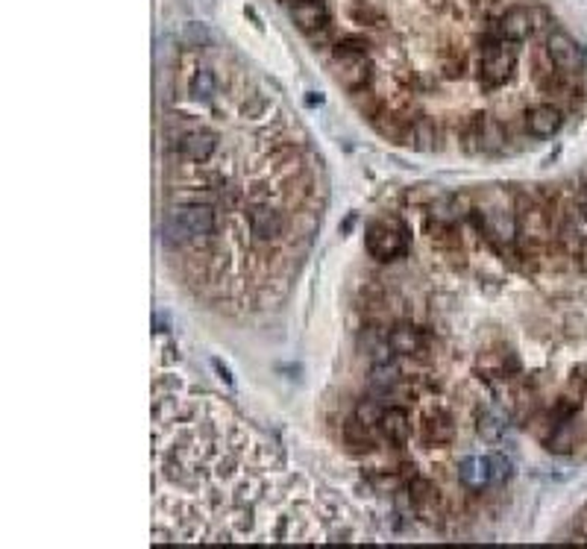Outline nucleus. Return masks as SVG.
Segmentation results:
<instances>
[{"label":"nucleus","instance_id":"obj_1","mask_svg":"<svg viewBox=\"0 0 587 549\" xmlns=\"http://www.w3.org/2000/svg\"><path fill=\"white\" fill-rule=\"evenodd\" d=\"M218 233V215L211 203H182L171 209L162 220V235L173 247L188 244H209Z\"/></svg>","mask_w":587,"mask_h":549},{"label":"nucleus","instance_id":"obj_2","mask_svg":"<svg viewBox=\"0 0 587 549\" xmlns=\"http://www.w3.org/2000/svg\"><path fill=\"white\" fill-rule=\"evenodd\" d=\"M409 227L400 218H382L368 229V253L379 262H393V259L409 253Z\"/></svg>","mask_w":587,"mask_h":549},{"label":"nucleus","instance_id":"obj_3","mask_svg":"<svg viewBox=\"0 0 587 549\" xmlns=\"http://www.w3.org/2000/svg\"><path fill=\"white\" fill-rule=\"evenodd\" d=\"M482 60H479V83L485 89H499L512 80L514 65H517V51L512 42H490L479 47Z\"/></svg>","mask_w":587,"mask_h":549},{"label":"nucleus","instance_id":"obj_4","mask_svg":"<svg viewBox=\"0 0 587 549\" xmlns=\"http://www.w3.org/2000/svg\"><path fill=\"white\" fill-rule=\"evenodd\" d=\"M247 224H250V235L258 244H274L285 235L288 220L285 215L271 203H253L247 209Z\"/></svg>","mask_w":587,"mask_h":549},{"label":"nucleus","instance_id":"obj_5","mask_svg":"<svg viewBox=\"0 0 587 549\" xmlns=\"http://www.w3.org/2000/svg\"><path fill=\"white\" fill-rule=\"evenodd\" d=\"M332 74L346 92L370 89L373 83V60L364 53L355 56H332Z\"/></svg>","mask_w":587,"mask_h":549},{"label":"nucleus","instance_id":"obj_6","mask_svg":"<svg viewBox=\"0 0 587 549\" xmlns=\"http://www.w3.org/2000/svg\"><path fill=\"white\" fill-rule=\"evenodd\" d=\"M546 53H550V60L555 62V68L558 71H564V74H579L582 68H584V51L579 47V42L570 36V33H564V30H552L550 36H546Z\"/></svg>","mask_w":587,"mask_h":549},{"label":"nucleus","instance_id":"obj_7","mask_svg":"<svg viewBox=\"0 0 587 549\" xmlns=\"http://www.w3.org/2000/svg\"><path fill=\"white\" fill-rule=\"evenodd\" d=\"M218 132L215 130H209V127H197L191 130V132H186V136L179 139V144L173 150H177V156L179 159H186V162H197V165H203V162H209L211 156H215V150H218Z\"/></svg>","mask_w":587,"mask_h":549},{"label":"nucleus","instance_id":"obj_8","mask_svg":"<svg viewBox=\"0 0 587 549\" xmlns=\"http://www.w3.org/2000/svg\"><path fill=\"white\" fill-rule=\"evenodd\" d=\"M496 24H499V33H503L505 42L523 44L537 30V12H532V9H526V6H512L499 15Z\"/></svg>","mask_w":587,"mask_h":549},{"label":"nucleus","instance_id":"obj_9","mask_svg":"<svg viewBox=\"0 0 587 549\" xmlns=\"http://www.w3.org/2000/svg\"><path fill=\"white\" fill-rule=\"evenodd\" d=\"M411 499H415V514L423 517L426 523H438L440 520V490L432 479L415 476L406 481Z\"/></svg>","mask_w":587,"mask_h":549},{"label":"nucleus","instance_id":"obj_10","mask_svg":"<svg viewBox=\"0 0 587 549\" xmlns=\"http://www.w3.org/2000/svg\"><path fill=\"white\" fill-rule=\"evenodd\" d=\"M288 15L297 24V30H303L305 36H312L323 27L332 24V12H329V0H317V4H297L288 6Z\"/></svg>","mask_w":587,"mask_h":549},{"label":"nucleus","instance_id":"obj_11","mask_svg":"<svg viewBox=\"0 0 587 549\" xmlns=\"http://www.w3.org/2000/svg\"><path fill=\"white\" fill-rule=\"evenodd\" d=\"M564 123V112L555 103H537L526 112V130L535 139H552Z\"/></svg>","mask_w":587,"mask_h":549},{"label":"nucleus","instance_id":"obj_12","mask_svg":"<svg viewBox=\"0 0 587 549\" xmlns=\"http://www.w3.org/2000/svg\"><path fill=\"white\" fill-rule=\"evenodd\" d=\"M379 432L382 438L393 447H402L411 438V414L406 406H391L385 409L382 420H379Z\"/></svg>","mask_w":587,"mask_h":549},{"label":"nucleus","instance_id":"obj_13","mask_svg":"<svg viewBox=\"0 0 587 549\" xmlns=\"http://www.w3.org/2000/svg\"><path fill=\"white\" fill-rule=\"evenodd\" d=\"M452 438H456L452 414L447 409L429 411L426 420H423V441H426V444H435V447H444V444H452Z\"/></svg>","mask_w":587,"mask_h":549},{"label":"nucleus","instance_id":"obj_14","mask_svg":"<svg viewBox=\"0 0 587 549\" xmlns=\"http://www.w3.org/2000/svg\"><path fill=\"white\" fill-rule=\"evenodd\" d=\"M458 481L467 490H482L490 485V458L485 456H467L458 465Z\"/></svg>","mask_w":587,"mask_h":549},{"label":"nucleus","instance_id":"obj_15","mask_svg":"<svg viewBox=\"0 0 587 549\" xmlns=\"http://www.w3.org/2000/svg\"><path fill=\"white\" fill-rule=\"evenodd\" d=\"M388 344H391L393 353L402 355V359H411L420 346H426V335H423L417 326H411V323H397L388 332Z\"/></svg>","mask_w":587,"mask_h":549},{"label":"nucleus","instance_id":"obj_16","mask_svg":"<svg viewBox=\"0 0 587 549\" xmlns=\"http://www.w3.org/2000/svg\"><path fill=\"white\" fill-rule=\"evenodd\" d=\"M402 144H409V147L415 150H435L438 147V123L432 118H415L402 132Z\"/></svg>","mask_w":587,"mask_h":549},{"label":"nucleus","instance_id":"obj_17","mask_svg":"<svg viewBox=\"0 0 587 549\" xmlns=\"http://www.w3.org/2000/svg\"><path fill=\"white\" fill-rule=\"evenodd\" d=\"M344 444L350 452H355V456H370V452L377 450V438H373V429L364 426L353 414V418L344 423Z\"/></svg>","mask_w":587,"mask_h":549},{"label":"nucleus","instance_id":"obj_18","mask_svg":"<svg viewBox=\"0 0 587 549\" xmlns=\"http://www.w3.org/2000/svg\"><path fill=\"white\" fill-rule=\"evenodd\" d=\"M346 18L359 27H379L385 21V9L377 0H346Z\"/></svg>","mask_w":587,"mask_h":549},{"label":"nucleus","instance_id":"obj_19","mask_svg":"<svg viewBox=\"0 0 587 549\" xmlns=\"http://www.w3.org/2000/svg\"><path fill=\"white\" fill-rule=\"evenodd\" d=\"M573 447H575V418H564L552 426L550 438H546V450L558 452V456H567Z\"/></svg>","mask_w":587,"mask_h":549},{"label":"nucleus","instance_id":"obj_20","mask_svg":"<svg viewBox=\"0 0 587 549\" xmlns=\"http://www.w3.org/2000/svg\"><path fill=\"white\" fill-rule=\"evenodd\" d=\"M188 94L200 103L211 100L218 94V76L211 68H194V74H191L188 80Z\"/></svg>","mask_w":587,"mask_h":549},{"label":"nucleus","instance_id":"obj_21","mask_svg":"<svg viewBox=\"0 0 587 549\" xmlns=\"http://www.w3.org/2000/svg\"><path fill=\"white\" fill-rule=\"evenodd\" d=\"M476 432H479V438L488 441V444H496L505 432V418L496 409H485L476 418Z\"/></svg>","mask_w":587,"mask_h":549},{"label":"nucleus","instance_id":"obj_22","mask_svg":"<svg viewBox=\"0 0 587 549\" xmlns=\"http://www.w3.org/2000/svg\"><path fill=\"white\" fill-rule=\"evenodd\" d=\"M332 56H355V53H364L370 56V38L361 36V33H350V36H341L335 47L329 51Z\"/></svg>","mask_w":587,"mask_h":549},{"label":"nucleus","instance_id":"obj_23","mask_svg":"<svg viewBox=\"0 0 587 549\" xmlns=\"http://www.w3.org/2000/svg\"><path fill=\"white\" fill-rule=\"evenodd\" d=\"M355 418H359L364 426H379V420H382V414H385V409L379 406V400H373V397H364V400H359L355 402Z\"/></svg>","mask_w":587,"mask_h":549},{"label":"nucleus","instance_id":"obj_24","mask_svg":"<svg viewBox=\"0 0 587 549\" xmlns=\"http://www.w3.org/2000/svg\"><path fill=\"white\" fill-rule=\"evenodd\" d=\"M490 458V485H503V481L512 476V461H508L503 452H494Z\"/></svg>","mask_w":587,"mask_h":549},{"label":"nucleus","instance_id":"obj_25","mask_svg":"<svg viewBox=\"0 0 587 549\" xmlns=\"http://www.w3.org/2000/svg\"><path fill=\"white\" fill-rule=\"evenodd\" d=\"M440 71H444L447 80H458V76H464V71H467V60L461 53H452L449 60L440 62Z\"/></svg>","mask_w":587,"mask_h":549},{"label":"nucleus","instance_id":"obj_26","mask_svg":"<svg viewBox=\"0 0 587 549\" xmlns=\"http://www.w3.org/2000/svg\"><path fill=\"white\" fill-rule=\"evenodd\" d=\"M338 38H341V36H335V27L329 24V27H323V30L312 33V36H309V42L314 44V51H317V47H329V51H332Z\"/></svg>","mask_w":587,"mask_h":549},{"label":"nucleus","instance_id":"obj_27","mask_svg":"<svg viewBox=\"0 0 587 549\" xmlns=\"http://www.w3.org/2000/svg\"><path fill=\"white\" fill-rule=\"evenodd\" d=\"M265 109H267V100H265V98H258V94H256L253 100L244 103V109H242V112H244V118H258V115H262Z\"/></svg>","mask_w":587,"mask_h":549},{"label":"nucleus","instance_id":"obj_28","mask_svg":"<svg viewBox=\"0 0 587 549\" xmlns=\"http://www.w3.org/2000/svg\"><path fill=\"white\" fill-rule=\"evenodd\" d=\"M579 209L584 211V218H587V171L582 173V182H579Z\"/></svg>","mask_w":587,"mask_h":549},{"label":"nucleus","instance_id":"obj_29","mask_svg":"<svg viewBox=\"0 0 587 549\" xmlns=\"http://www.w3.org/2000/svg\"><path fill=\"white\" fill-rule=\"evenodd\" d=\"M188 38H191V42H197V44H200V42H209V33L203 30V27L191 24V27H188Z\"/></svg>","mask_w":587,"mask_h":549},{"label":"nucleus","instance_id":"obj_30","mask_svg":"<svg viewBox=\"0 0 587 549\" xmlns=\"http://www.w3.org/2000/svg\"><path fill=\"white\" fill-rule=\"evenodd\" d=\"M215 370L220 373V379H224V382H229V385H233V373H229V368H226V364H224V362H220V359H215Z\"/></svg>","mask_w":587,"mask_h":549},{"label":"nucleus","instance_id":"obj_31","mask_svg":"<svg viewBox=\"0 0 587 549\" xmlns=\"http://www.w3.org/2000/svg\"><path fill=\"white\" fill-rule=\"evenodd\" d=\"M282 4L288 9V6H297V4H317V0H282Z\"/></svg>","mask_w":587,"mask_h":549}]
</instances>
